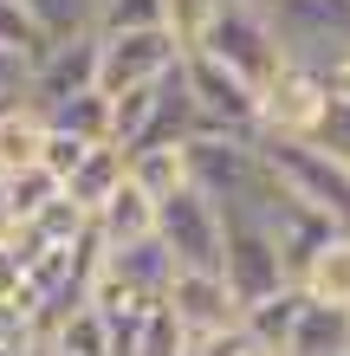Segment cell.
<instances>
[{"instance_id":"obj_1","label":"cell","mask_w":350,"mask_h":356,"mask_svg":"<svg viewBox=\"0 0 350 356\" xmlns=\"http://www.w3.org/2000/svg\"><path fill=\"white\" fill-rule=\"evenodd\" d=\"M201 52L221 58V65H228L240 85H253V91H266L285 72L279 33H273V19H266L260 0H221V7H214V26H208V39H201Z\"/></svg>"},{"instance_id":"obj_2","label":"cell","mask_w":350,"mask_h":356,"mask_svg":"<svg viewBox=\"0 0 350 356\" xmlns=\"http://www.w3.org/2000/svg\"><path fill=\"white\" fill-rule=\"evenodd\" d=\"M260 156L299 207L324 214L331 227H350V162L324 156L318 143H279V136H260Z\"/></svg>"},{"instance_id":"obj_3","label":"cell","mask_w":350,"mask_h":356,"mask_svg":"<svg viewBox=\"0 0 350 356\" xmlns=\"http://www.w3.org/2000/svg\"><path fill=\"white\" fill-rule=\"evenodd\" d=\"M156 240L175 259V272H221V259H228V214L189 181L182 195L156 201Z\"/></svg>"},{"instance_id":"obj_4","label":"cell","mask_w":350,"mask_h":356,"mask_svg":"<svg viewBox=\"0 0 350 356\" xmlns=\"http://www.w3.org/2000/svg\"><path fill=\"white\" fill-rule=\"evenodd\" d=\"M182 85L195 97V136H260V91L208 52L182 58Z\"/></svg>"},{"instance_id":"obj_5","label":"cell","mask_w":350,"mask_h":356,"mask_svg":"<svg viewBox=\"0 0 350 356\" xmlns=\"http://www.w3.org/2000/svg\"><path fill=\"white\" fill-rule=\"evenodd\" d=\"M266 19L279 33L285 65H312L324 72L350 46V0H260Z\"/></svg>"},{"instance_id":"obj_6","label":"cell","mask_w":350,"mask_h":356,"mask_svg":"<svg viewBox=\"0 0 350 356\" xmlns=\"http://www.w3.org/2000/svg\"><path fill=\"white\" fill-rule=\"evenodd\" d=\"M221 279H228L240 318H246V311H260L266 298L292 291V266H285L279 240L266 234L260 220H228V259H221Z\"/></svg>"},{"instance_id":"obj_7","label":"cell","mask_w":350,"mask_h":356,"mask_svg":"<svg viewBox=\"0 0 350 356\" xmlns=\"http://www.w3.org/2000/svg\"><path fill=\"white\" fill-rule=\"evenodd\" d=\"M175 65H182V46L162 26H150V33H97V91L104 97L162 85Z\"/></svg>"},{"instance_id":"obj_8","label":"cell","mask_w":350,"mask_h":356,"mask_svg":"<svg viewBox=\"0 0 350 356\" xmlns=\"http://www.w3.org/2000/svg\"><path fill=\"white\" fill-rule=\"evenodd\" d=\"M324 104H331V91H324V72H312V65H285L273 85L260 91V136L312 143Z\"/></svg>"},{"instance_id":"obj_9","label":"cell","mask_w":350,"mask_h":356,"mask_svg":"<svg viewBox=\"0 0 350 356\" xmlns=\"http://www.w3.org/2000/svg\"><path fill=\"white\" fill-rule=\"evenodd\" d=\"M85 91H97V33L65 39V46H52L46 58H39V65H33V85H26V104L46 117L52 104L85 97Z\"/></svg>"},{"instance_id":"obj_10","label":"cell","mask_w":350,"mask_h":356,"mask_svg":"<svg viewBox=\"0 0 350 356\" xmlns=\"http://www.w3.org/2000/svg\"><path fill=\"white\" fill-rule=\"evenodd\" d=\"M162 305L189 324L195 343H201V337H221V330L240 324V305H234V291H228L221 272H175L169 291H162Z\"/></svg>"},{"instance_id":"obj_11","label":"cell","mask_w":350,"mask_h":356,"mask_svg":"<svg viewBox=\"0 0 350 356\" xmlns=\"http://www.w3.org/2000/svg\"><path fill=\"white\" fill-rule=\"evenodd\" d=\"M97 272L117 279L123 291H136L143 305H162V291H169V279H175V259L162 253V240H136V246H111Z\"/></svg>"},{"instance_id":"obj_12","label":"cell","mask_w":350,"mask_h":356,"mask_svg":"<svg viewBox=\"0 0 350 356\" xmlns=\"http://www.w3.org/2000/svg\"><path fill=\"white\" fill-rule=\"evenodd\" d=\"M91 234H97V246H136V240H156V201L143 195L136 181H123L117 195L91 214Z\"/></svg>"},{"instance_id":"obj_13","label":"cell","mask_w":350,"mask_h":356,"mask_svg":"<svg viewBox=\"0 0 350 356\" xmlns=\"http://www.w3.org/2000/svg\"><path fill=\"white\" fill-rule=\"evenodd\" d=\"M123 181H130V156H123L117 143H97V149H85V162L65 175V201L85 207V214H97Z\"/></svg>"},{"instance_id":"obj_14","label":"cell","mask_w":350,"mask_h":356,"mask_svg":"<svg viewBox=\"0 0 350 356\" xmlns=\"http://www.w3.org/2000/svg\"><path fill=\"white\" fill-rule=\"evenodd\" d=\"M279 356H350V311L337 305H299L292 330H285V350Z\"/></svg>"},{"instance_id":"obj_15","label":"cell","mask_w":350,"mask_h":356,"mask_svg":"<svg viewBox=\"0 0 350 356\" xmlns=\"http://www.w3.org/2000/svg\"><path fill=\"white\" fill-rule=\"evenodd\" d=\"M46 350L52 356H117L123 337H117V324L97 305H78V311H65V318L46 330Z\"/></svg>"},{"instance_id":"obj_16","label":"cell","mask_w":350,"mask_h":356,"mask_svg":"<svg viewBox=\"0 0 350 356\" xmlns=\"http://www.w3.org/2000/svg\"><path fill=\"white\" fill-rule=\"evenodd\" d=\"M299 291H305L312 305H337V311H350V227H337V234L312 253V266L299 272Z\"/></svg>"},{"instance_id":"obj_17","label":"cell","mask_w":350,"mask_h":356,"mask_svg":"<svg viewBox=\"0 0 350 356\" xmlns=\"http://www.w3.org/2000/svg\"><path fill=\"white\" fill-rule=\"evenodd\" d=\"M130 181L150 201L182 195V188H189V143H150V149H136L130 156Z\"/></svg>"},{"instance_id":"obj_18","label":"cell","mask_w":350,"mask_h":356,"mask_svg":"<svg viewBox=\"0 0 350 356\" xmlns=\"http://www.w3.org/2000/svg\"><path fill=\"white\" fill-rule=\"evenodd\" d=\"M39 156H46V117H39L33 104L0 111V175L39 169Z\"/></svg>"},{"instance_id":"obj_19","label":"cell","mask_w":350,"mask_h":356,"mask_svg":"<svg viewBox=\"0 0 350 356\" xmlns=\"http://www.w3.org/2000/svg\"><path fill=\"white\" fill-rule=\"evenodd\" d=\"M58 195H65V188H58V175H52V169L0 175V214H7V234H13V227H26V220H39Z\"/></svg>"},{"instance_id":"obj_20","label":"cell","mask_w":350,"mask_h":356,"mask_svg":"<svg viewBox=\"0 0 350 356\" xmlns=\"http://www.w3.org/2000/svg\"><path fill=\"white\" fill-rule=\"evenodd\" d=\"M117 356H195V337H189V324H182L169 305H156V311L136 318V330L123 337Z\"/></svg>"},{"instance_id":"obj_21","label":"cell","mask_w":350,"mask_h":356,"mask_svg":"<svg viewBox=\"0 0 350 356\" xmlns=\"http://www.w3.org/2000/svg\"><path fill=\"white\" fill-rule=\"evenodd\" d=\"M26 19L46 33V46H65V39L97 33V0H19Z\"/></svg>"},{"instance_id":"obj_22","label":"cell","mask_w":350,"mask_h":356,"mask_svg":"<svg viewBox=\"0 0 350 356\" xmlns=\"http://www.w3.org/2000/svg\"><path fill=\"white\" fill-rule=\"evenodd\" d=\"M46 130L78 136V143H111V97L104 91H85V97L52 104V111H46Z\"/></svg>"},{"instance_id":"obj_23","label":"cell","mask_w":350,"mask_h":356,"mask_svg":"<svg viewBox=\"0 0 350 356\" xmlns=\"http://www.w3.org/2000/svg\"><path fill=\"white\" fill-rule=\"evenodd\" d=\"M214 7L221 0H162V33L182 46V58L201 52V39H208V26H214Z\"/></svg>"},{"instance_id":"obj_24","label":"cell","mask_w":350,"mask_h":356,"mask_svg":"<svg viewBox=\"0 0 350 356\" xmlns=\"http://www.w3.org/2000/svg\"><path fill=\"white\" fill-rule=\"evenodd\" d=\"M0 52H7V58H26V65H39V58L52 52L46 33L26 19V7H19V0H0Z\"/></svg>"},{"instance_id":"obj_25","label":"cell","mask_w":350,"mask_h":356,"mask_svg":"<svg viewBox=\"0 0 350 356\" xmlns=\"http://www.w3.org/2000/svg\"><path fill=\"white\" fill-rule=\"evenodd\" d=\"M162 26V0H97V33H150Z\"/></svg>"},{"instance_id":"obj_26","label":"cell","mask_w":350,"mask_h":356,"mask_svg":"<svg viewBox=\"0 0 350 356\" xmlns=\"http://www.w3.org/2000/svg\"><path fill=\"white\" fill-rule=\"evenodd\" d=\"M46 343V324H39L33 305H0V356H26Z\"/></svg>"},{"instance_id":"obj_27","label":"cell","mask_w":350,"mask_h":356,"mask_svg":"<svg viewBox=\"0 0 350 356\" xmlns=\"http://www.w3.org/2000/svg\"><path fill=\"white\" fill-rule=\"evenodd\" d=\"M318 149L324 156H337V162H350V97H331L324 104V117H318Z\"/></svg>"},{"instance_id":"obj_28","label":"cell","mask_w":350,"mask_h":356,"mask_svg":"<svg viewBox=\"0 0 350 356\" xmlns=\"http://www.w3.org/2000/svg\"><path fill=\"white\" fill-rule=\"evenodd\" d=\"M0 305H33V285H26V259L13 253V240H0Z\"/></svg>"},{"instance_id":"obj_29","label":"cell","mask_w":350,"mask_h":356,"mask_svg":"<svg viewBox=\"0 0 350 356\" xmlns=\"http://www.w3.org/2000/svg\"><path fill=\"white\" fill-rule=\"evenodd\" d=\"M26 85H33V65H26V58H7V52H0V111L26 104Z\"/></svg>"},{"instance_id":"obj_30","label":"cell","mask_w":350,"mask_h":356,"mask_svg":"<svg viewBox=\"0 0 350 356\" xmlns=\"http://www.w3.org/2000/svg\"><path fill=\"white\" fill-rule=\"evenodd\" d=\"M324 91H331V97H350V46L324 65Z\"/></svg>"},{"instance_id":"obj_31","label":"cell","mask_w":350,"mask_h":356,"mask_svg":"<svg viewBox=\"0 0 350 356\" xmlns=\"http://www.w3.org/2000/svg\"><path fill=\"white\" fill-rule=\"evenodd\" d=\"M26 356H52V350H46V343H39V350H26Z\"/></svg>"},{"instance_id":"obj_32","label":"cell","mask_w":350,"mask_h":356,"mask_svg":"<svg viewBox=\"0 0 350 356\" xmlns=\"http://www.w3.org/2000/svg\"><path fill=\"white\" fill-rule=\"evenodd\" d=\"M0 240H7V214H0Z\"/></svg>"}]
</instances>
